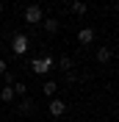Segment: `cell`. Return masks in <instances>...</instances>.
<instances>
[{
  "label": "cell",
  "instance_id": "obj_12",
  "mask_svg": "<svg viewBox=\"0 0 119 122\" xmlns=\"http://www.w3.org/2000/svg\"><path fill=\"white\" fill-rule=\"evenodd\" d=\"M0 103H14V92H11V86H3V92H0Z\"/></svg>",
  "mask_w": 119,
  "mask_h": 122
},
{
  "label": "cell",
  "instance_id": "obj_2",
  "mask_svg": "<svg viewBox=\"0 0 119 122\" xmlns=\"http://www.w3.org/2000/svg\"><path fill=\"white\" fill-rule=\"evenodd\" d=\"M53 64H55V58H53V56H39V58L30 61V67H33V72H36V75H47V72L53 69Z\"/></svg>",
  "mask_w": 119,
  "mask_h": 122
},
{
  "label": "cell",
  "instance_id": "obj_8",
  "mask_svg": "<svg viewBox=\"0 0 119 122\" xmlns=\"http://www.w3.org/2000/svg\"><path fill=\"white\" fill-rule=\"evenodd\" d=\"M94 58H97V64H108L111 61V47H97Z\"/></svg>",
  "mask_w": 119,
  "mask_h": 122
},
{
  "label": "cell",
  "instance_id": "obj_5",
  "mask_svg": "<svg viewBox=\"0 0 119 122\" xmlns=\"http://www.w3.org/2000/svg\"><path fill=\"white\" fill-rule=\"evenodd\" d=\"M94 36H97V33H94V28H80V30H78V45L89 47L91 42H94Z\"/></svg>",
  "mask_w": 119,
  "mask_h": 122
},
{
  "label": "cell",
  "instance_id": "obj_14",
  "mask_svg": "<svg viewBox=\"0 0 119 122\" xmlns=\"http://www.w3.org/2000/svg\"><path fill=\"white\" fill-rule=\"evenodd\" d=\"M3 81H6V86L14 83V72H3Z\"/></svg>",
  "mask_w": 119,
  "mask_h": 122
},
{
  "label": "cell",
  "instance_id": "obj_7",
  "mask_svg": "<svg viewBox=\"0 0 119 122\" xmlns=\"http://www.w3.org/2000/svg\"><path fill=\"white\" fill-rule=\"evenodd\" d=\"M69 11H72L75 17H83L86 11H89V6H86L83 0H72V3H69Z\"/></svg>",
  "mask_w": 119,
  "mask_h": 122
},
{
  "label": "cell",
  "instance_id": "obj_9",
  "mask_svg": "<svg viewBox=\"0 0 119 122\" xmlns=\"http://www.w3.org/2000/svg\"><path fill=\"white\" fill-rule=\"evenodd\" d=\"M72 67H75V61L69 58V56H61L58 58V69L61 72H72Z\"/></svg>",
  "mask_w": 119,
  "mask_h": 122
},
{
  "label": "cell",
  "instance_id": "obj_6",
  "mask_svg": "<svg viewBox=\"0 0 119 122\" xmlns=\"http://www.w3.org/2000/svg\"><path fill=\"white\" fill-rule=\"evenodd\" d=\"M42 28H45V33H58L61 22L55 20V17H47V20H42Z\"/></svg>",
  "mask_w": 119,
  "mask_h": 122
},
{
  "label": "cell",
  "instance_id": "obj_10",
  "mask_svg": "<svg viewBox=\"0 0 119 122\" xmlns=\"http://www.w3.org/2000/svg\"><path fill=\"white\" fill-rule=\"evenodd\" d=\"M42 92H45L47 97H55V94H58V83H55V81H45V86H42Z\"/></svg>",
  "mask_w": 119,
  "mask_h": 122
},
{
  "label": "cell",
  "instance_id": "obj_17",
  "mask_svg": "<svg viewBox=\"0 0 119 122\" xmlns=\"http://www.w3.org/2000/svg\"><path fill=\"white\" fill-rule=\"evenodd\" d=\"M83 122H91V119H83Z\"/></svg>",
  "mask_w": 119,
  "mask_h": 122
},
{
  "label": "cell",
  "instance_id": "obj_13",
  "mask_svg": "<svg viewBox=\"0 0 119 122\" xmlns=\"http://www.w3.org/2000/svg\"><path fill=\"white\" fill-rule=\"evenodd\" d=\"M33 111H36V108H33V103H30V100H22V103H20V114H33Z\"/></svg>",
  "mask_w": 119,
  "mask_h": 122
},
{
  "label": "cell",
  "instance_id": "obj_1",
  "mask_svg": "<svg viewBox=\"0 0 119 122\" xmlns=\"http://www.w3.org/2000/svg\"><path fill=\"white\" fill-rule=\"evenodd\" d=\"M22 20H25L28 25H36V28H39V25H42V20H45V8L33 3V6H28V8L22 11Z\"/></svg>",
  "mask_w": 119,
  "mask_h": 122
},
{
  "label": "cell",
  "instance_id": "obj_4",
  "mask_svg": "<svg viewBox=\"0 0 119 122\" xmlns=\"http://www.w3.org/2000/svg\"><path fill=\"white\" fill-rule=\"evenodd\" d=\"M47 111H50V117L61 119V117L67 114V103H64L61 97H50V106H47Z\"/></svg>",
  "mask_w": 119,
  "mask_h": 122
},
{
  "label": "cell",
  "instance_id": "obj_15",
  "mask_svg": "<svg viewBox=\"0 0 119 122\" xmlns=\"http://www.w3.org/2000/svg\"><path fill=\"white\" fill-rule=\"evenodd\" d=\"M3 72H8V67H6V61L0 58V75H3Z\"/></svg>",
  "mask_w": 119,
  "mask_h": 122
},
{
  "label": "cell",
  "instance_id": "obj_11",
  "mask_svg": "<svg viewBox=\"0 0 119 122\" xmlns=\"http://www.w3.org/2000/svg\"><path fill=\"white\" fill-rule=\"evenodd\" d=\"M11 92L20 94V97H25V94H28V86H25L22 81H14V83H11Z\"/></svg>",
  "mask_w": 119,
  "mask_h": 122
},
{
  "label": "cell",
  "instance_id": "obj_3",
  "mask_svg": "<svg viewBox=\"0 0 119 122\" xmlns=\"http://www.w3.org/2000/svg\"><path fill=\"white\" fill-rule=\"evenodd\" d=\"M28 47H30L28 36H25V33H14V39H11V50H14V56H25Z\"/></svg>",
  "mask_w": 119,
  "mask_h": 122
},
{
  "label": "cell",
  "instance_id": "obj_16",
  "mask_svg": "<svg viewBox=\"0 0 119 122\" xmlns=\"http://www.w3.org/2000/svg\"><path fill=\"white\" fill-rule=\"evenodd\" d=\"M3 11H6V6H3V3H0V14H3Z\"/></svg>",
  "mask_w": 119,
  "mask_h": 122
}]
</instances>
